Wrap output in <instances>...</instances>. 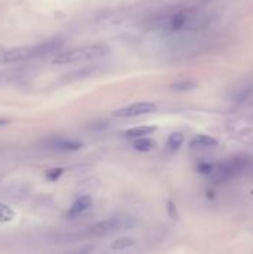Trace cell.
Masks as SVG:
<instances>
[{
  "label": "cell",
  "instance_id": "obj_14",
  "mask_svg": "<svg viewBox=\"0 0 253 254\" xmlns=\"http://www.w3.org/2000/svg\"><path fill=\"white\" fill-rule=\"evenodd\" d=\"M63 168H52V170H48L45 173V177L49 180V182H57L61 176H63Z\"/></svg>",
  "mask_w": 253,
  "mask_h": 254
},
{
  "label": "cell",
  "instance_id": "obj_1",
  "mask_svg": "<svg viewBox=\"0 0 253 254\" xmlns=\"http://www.w3.org/2000/svg\"><path fill=\"white\" fill-rule=\"evenodd\" d=\"M63 45V40L60 39H51L46 42H42L39 45L33 46H16L6 49L0 52V63L1 64H13V63H21L33 58H40L46 57L51 54H55Z\"/></svg>",
  "mask_w": 253,
  "mask_h": 254
},
{
  "label": "cell",
  "instance_id": "obj_13",
  "mask_svg": "<svg viewBox=\"0 0 253 254\" xmlns=\"http://www.w3.org/2000/svg\"><path fill=\"white\" fill-rule=\"evenodd\" d=\"M183 143V135L180 132H174L169 137V146L171 149H179Z\"/></svg>",
  "mask_w": 253,
  "mask_h": 254
},
{
  "label": "cell",
  "instance_id": "obj_11",
  "mask_svg": "<svg viewBox=\"0 0 253 254\" xmlns=\"http://www.w3.org/2000/svg\"><path fill=\"white\" fill-rule=\"evenodd\" d=\"M134 243H136L134 240L124 237V238H119V240L113 241V243H112V246H110V250H116V252L127 250V249H131V247L134 246Z\"/></svg>",
  "mask_w": 253,
  "mask_h": 254
},
{
  "label": "cell",
  "instance_id": "obj_8",
  "mask_svg": "<svg viewBox=\"0 0 253 254\" xmlns=\"http://www.w3.org/2000/svg\"><path fill=\"white\" fill-rule=\"evenodd\" d=\"M157 128L155 127H136V128H131L128 131H125V137L127 138H140V137H146L149 134H152Z\"/></svg>",
  "mask_w": 253,
  "mask_h": 254
},
{
  "label": "cell",
  "instance_id": "obj_7",
  "mask_svg": "<svg viewBox=\"0 0 253 254\" xmlns=\"http://www.w3.org/2000/svg\"><path fill=\"white\" fill-rule=\"evenodd\" d=\"M216 144H218V140L210 135H197L195 138L191 140L189 147L192 150H204V149L215 147Z\"/></svg>",
  "mask_w": 253,
  "mask_h": 254
},
{
  "label": "cell",
  "instance_id": "obj_2",
  "mask_svg": "<svg viewBox=\"0 0 253 254\" xmlns=\"http://www.w3.org/2000/svg\"><path fill=\"white\" fill-rule=\"evenodd\" d=\"M109 52H110V49L104 45H86V46H81V48H75V49L57 54L52 58V64L63 65V64L89 61V60H95V58H103Z\"/></svg>",
  "mask_w": 253,
  "mask_h": 254
},
{
  "label": "cell",
  "instance_id": "obj_3",
  "mask_svg": "<svg viewBox=\"0 0 253 254\" xmlns=\"http://www.w3.org/2000/svg\"><path fill=\"white\" fill-rule=\"evenodd\" d=\"M131 225H133V222L127 217H112V219H106V220H101V222H97L95 225H92L88 229V235L89 237H107L118 231L127 229Z\"/></svg>",
  "mask_w": 253,
  "mask_h": 254
},
{
  "label": "cell",
  "instance_id": "obj_15",
  "mask_svg": "<svg viewBox=\"0 0 253 254\" xmlns=\"http://www.w3.org/2000/svg\"><path fill=\"white\" fill-rule=\"evenodd\" d=\"M9 124H10L9 119H1V118H0V127H7Z\"/></svg>",
  "mask_w": 253,
  "mask_h": 254
},
{
  "label": "cell",
  "instance_id": "obj_5",
  "mask_svg": "<svg viewBox=\"0 0 253 254\" xmlns=\"http://www.w3.org/2000/svg\"><path fill=\"white\" fill-rule=\"evenodd\" d=\"M49 147L54 150H60V152H76L82 147V143L78 140H72V138L57 137V138L49 140Z\"/></svg>",
  "mask_w": 253,
  "mask_h": 254
},
{
  "label": "cell",
  "instance_id": "obj_12",
  "mask_svg": "<svg viewBox=\"0 0 253 254\" xmlns=\"http://www.w3.org/2000/svg\"><path fill=\"white\" fill-rule=\"evenodd\" d=\"M186 24H188V15H186V13H183V12H180V13L174 15V16H173V19H171V27H173L174 30L183 28Z\"/></svg>",
  "mask_w": 253,
  "mask_h": 254
},
{
  "label": "cell",
  "instance_id": "obj_6",
  "mask_svg": "<svg viewBox=\"0 0 253 254\" xmlns=\"http://www.w3.org/2000/svg\"><path fill=\"white\" fill-rule=\"evenodd\" d=\"M91 205H92V199H91V196H88V195L79 196V198L72 204V207L69 208V211H67V217H69V219H75V217H78V216L84 214L85 211H88V210L91 208Z\"/></svg>",
  "mask_w": 253,
  "mask_h": 254
},
{
  "label": "cell",
  "instance_id": "obj_10",
  "mask_svg": "<svg viewBox=\"0 0 253 254\" xmlns=\"http://www.w3.org/2000/svg\"><path fill=\"white\" fill-rule=\"evenodd\" d=\"M15 219V211L4 202H0V223H10Z\"/></svg>",
  "mask_w": 253,
  "mask_h": 254
},
{
  "label": "cell",
  "instance_id": "obj_4",
  "mask_svg": "<svg viewBox=\"0 0 253 254\" xmlns=\"http://www.w3.org/2000/svg\"><path fill=\"white\" fill-rule=\"evenodd\" d=\"M157 110V106L154 103H136L131 104L128 107L119 109L115 112V116L119 118H134V116H142V115H148V113H154Z\"/></svg>",
  "mask_w": 253,
  "mask_h": 254
},
{
  "label": "cell",
  "instance_id": "obj_9",
  "mask_svg": "<svg viewBox=\"0 0 253 254\" xmlns=\"http://www.w3.org/2000/svg\"><path fill=\"white\" fill-rule=\"evenodd\" d=\"M155 141L149 137H140V138H134L133 141V147L137 152H151L155 147Z\"/></svg>",
  "mask_w": 253,
  "mask_h": 254
}]
</instances>
